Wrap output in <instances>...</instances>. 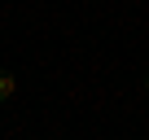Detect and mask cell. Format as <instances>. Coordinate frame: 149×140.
<instances>
[{
  "label": "cell",
  "mask_w": 149,
  "mask_h": 140,
  "mask_svg": "<svg viewBox=\"0 0 149 140\" xmlns=\"http://www.w3.org/2000/svg\"><path fill=\"white\" fill-rule=\"evenodd\" d=\"M9 92H13V79H9V75H0V101H9Z\"/></svg>",
  "instance_id": "1"
}]
</instances>
